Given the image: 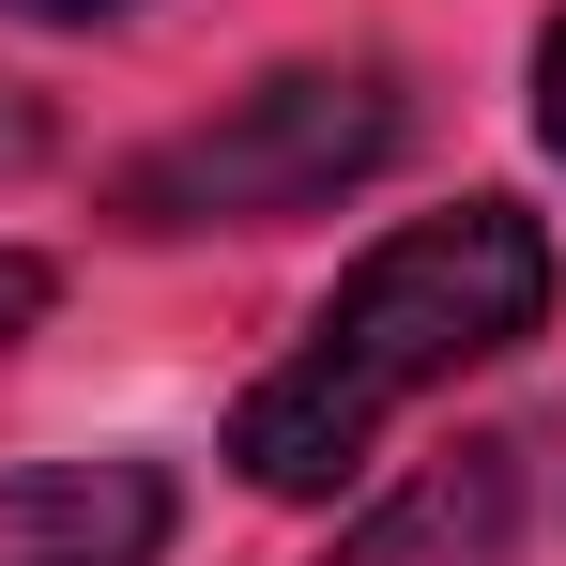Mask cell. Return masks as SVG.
Here are the masks:
<instances>
[{"label": "cell", "mask_w": 566, "mask_h": 566, "mask_svg": "<svg viewBox=\"0 0 566 566\" xmlns=\"http://www.w3.org/2000/svg\"><path fill=\"white\" fill-rule=\"evenodd\" d=\"M536 322H552V230H536L521 199L413 214V230H382L368 261L306 306V337H291L276 368L245 382L230 474L276 490V505H306V490H337V474L368 460L413 398H444L460 368L521 353Z\"/></svg>", "instance_id": "cell-1"}, {"label": "cell", "mask_w": 566, "mask_h": 566, "mask_svg": "<svg viewBox=\"0 0 566 566\" xmlns=\"http://www.w3.org/2000/svg\"><path fill=\"white\" fill-rule=\"evenodd\" d=\"M0 566H169V474L154 460L0 474Z\"/></svg>", "instance_id": "cell-3"}, {"label": "cell", "mask_w": 566, "mask_h": 566, "mask_svg": "<svg viewBox=\"0 0 566 566\" xmlns=\"http://www.w3.org/2000/svg\"><path fill=\"white\" fill-rule=\"evenodd\" d=\"M0 15H31V31H107V15H138V0H0Z\"/></svg>", "instance_id": "cell-7"}, {"label": "cell", "mask_w": 566, "mask_h": 566, "mask_svg": "<svg viewBox=\"0 0 566 566\" xmlns=\"http://www.w3.org/2000/svg\"><path fill=\"white\" fill-rule=\"evenodd\" d=\"M536 138H552V169H566V15L536 31Z\"/></svg>", "instance_id": "cell-5"}, {"label": "cell", "mask_w": 566, "mask_h": 566, "mask_svg": "<svg viewBox=\"0 0 566 566\" xmlns=\"http://www.w3.org/2000/svg\"><path fill=\"white\" fill-rule=\"evenodd\" d=\"M521 552V444H444L413 490H382L322 566H505Z\"/></svg>", "instance_id": "cell-4"}, {"label": "cell", "mask_w": 566, "mask_h": 566, "mask_svg": "<svg viewBox=\"0 0 566 566\" xmlns=\"http://www.w3.org/2000/svg\"><path fill=\"white\" fill-rule=\"evenodd\" d=\"M31 306H46V276H31V261H0V322H31Z\"/></svg>", "instance_id": "cell-8"}, {"label": "cell", "mask_w": 566, "mask_h": 566, "mask_svg": "<svg viewBox=\"0 0 566 566\" xmlns=\"http://www.w3.org/2000/svg\"><path fill=\"white\" fill-rule=\"evenodd\" d=\"M31 154H46V107H31L15 77H0V169H31Z\"/></svg>", "instance_id": "cell-6"}, {"label": "cell", "mask_w": 566, "mask_h": 566, "mask_svg": "<svg viewBox=\"0 0 566 566\" xmlns=\"http://www.w3.org/2000/svg\"><path fill=\"white\" fill-rule=\"evenodd\" d=\"M413 138V93L398 62H276L214 123H169L154 154L107 169V214L138 245H199V230H291V214H337L353 185L398 169Z\"/></svg>", "instance_id": "cell-2"}]
</instances>
